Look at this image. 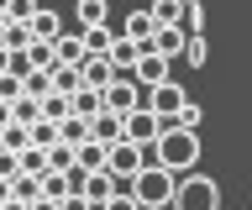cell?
<instances>
[{
	"label": "cell",
	"mask_w": 252,
	"mask_h": 210,
	"mask_svg": "<svg viewBox=\"0 0 252 210\" xmlns=\"http://www.w3.org/2000/svg\"><path fill=\"white\" fill-rule=\"evenodd\" d=\"M153 163H163L168 174L184 179L189 168L200 163V131H189V126H179V121H168V126H163V137L153 142Z\"/></svg>",
	"instance_id": "1"
},
{
	"label": "cell",
	"mask_w": 252,
	"mask_h": 210,
	"mask_svg": "<svg viewBox=\"0 0 252 210\" xmlns=\"http://www.w3.org/2000/svg\"><path fill=\"white\" fill-rule=\"evenodd\" d=\"M126 189L137 194L142 210H173V194H179V174H168L163 163H153V168H142Z\"/></svg>",
	"instance_id": "2"
},
{
	"label": "cell",
	"mask_w": 252,
	"mask_h": 210,
	"mask_svg": "<svg viewBox=\"0 0 252 210\" xmlns=\"http://www.w3.org/2000/svg\"><path fill=\"white\" fill-rule=\"evenodd\" d=\"M173 210H220V184L210 174H184L179 194H173Z\"/></svg>",
	"instance_id": "3"
},
{
	"label": "cell",
	"mask_w": 252,
	"mask_h": 210,
	"mask_svg": "<svg viewBox=\"0 0 252 210\" xmlns=\"http://www.w3.org/2000/svg\"><path fill=\"white\" fill-rule=\"evenodd\" d=\"M105 168L116 179H121V184H131V179L142 174V168H147V147H137V142H110V152H105Z\"/></svg>",
	"instance_id": "4"
},
{
	"label": "cell",
	"mask_w": 252,
	"mask_h": 210,
	"mask_svg": "<svg viewBox=\"0 0 252 210\" xmlns=\"http://www.w3.org/2000/svg\"><path fill=\"white\" fill-rule=\"evenodd\" d=\"M147 105V90H142L131 74H121V79L105 90V111H116V116H131V111H142Z\"/></svg>",
	"instance_id": "5"
},
{
	"label": "cell",
	"mask_w": 252,
	"mask_h": 210,
	"mask_svg": "<svg viewBox=\"0 0 252 210\" xmlns=\"http://www.w3.org/2000/svg\"><path fill=\"white\" fill-rule=\"evenodd\" d=\"M189 105V95H184V84H158V90H147V111L158 116V121H179V111Z\"/></svg>",
	"instance_id": "6"
},
{
	"label": "cell",
	"mask_w": 252,
	"mask_h": 210,
	"mask_svg": "<svg viewBox=\"0 0 252 210\" xmlns=\"http://www.w3.org/2000/svg\"><path fill=\"white\" fill-rule=\"evenodd\" d=\"M79 194H84V200H90L94 210H105L110 200L121 194V179L110 174V168H100V174H84V184H79Z\"/></svg>",
	"instance_id": "7"
},
{
	"label": "cell",
	"mask_w": 252,
	"mask_h": 210,
	"mask_svg": "<svg viewBox=\"0 0 252 210\" xmlns=\"http://www.w3.org/2000/svg\"><path fill=\"white\" fill-rule=\"evenodd\" d=\"M163 126H168V121H158V116L147 111V105H142V111H131V116H126V142H137V147H153L158 137H163Z\"/></svg>",
	"instance_id": "8"
},
{
	"label": "cell",
	"mask_w": 252,
	"mask_h": 210,
	"mask_svg": "<svg viewBox=\"0 0 252 210\" xmlns=\"http://www.w3.org/2000/svg\"><path fill=\"white\" fill-rule=\"evenodd\" d=\"M131 79L142 84V90H158V84H168L173 74H168V58L163 53H142V63L131 68Z\"/></svg>",
	"instance_id": "9"
},
{
	"label": "cell",
	"mask_w": 252,
	"mask_h": 210,
	"mask_svg": "<svg viewBox=\"0 0 252 210\" xmlns=\"http://www.w3.org/2000/svg\"><path fill=\"white\" fill-rule=\"evenodd\" d=\"M121 37H131V42H142V48L153 53V37H158V21H153V11L147 5H137L131 16L121 21Z\"/></svg>",
	"instance_id": "10"
},
{
	"label": "cell",
	"mask_w": 252,
	"mask_h": 210,
	"mask_svg": "<svg viewBox=\"0 0 252 210\" xmlns=\"http://www.w3.org/2000/svg\"><path fill=\"white\" fill-rule=\"evenodd\" d=\"M79 68H84V84H90V90H110V84L121 79V74H116V63H110V58H100V53H90Z\"/></svg>",
	"instance_id": "11"
},
{
	"label": "cell",
	"mask_w": 252,
	"mask_h": 210,
	"mask_svg": "<svg viewBox=\"0 0 252 210\" xmlns=\"http://www.w3.org/2000/svg\"><path fill=\"white\" fill-rule=\"evenodd\" d=\"M90 137H94V142H121V137H126V116H116V111H100V116H94V121H90Z\"/></svg>",
	"instance_id": "12"
},
{
	"label": "cell",
	"mask_w": 252,
	"mask_h": 210,
	"mask_svg": "<svg viewBox=\"0 0 252 210\" xmlns=\"http://www.w3.org/2000/svg\"><path fill=\"white\" fill-rule=\"evenodd\" d=\"M184 48H189V32L184 27H158V37H153V53H163V58H184Z\"/></svg>",
	"instance_id": "13"
},
{
	"label": "cell",
	"mask_w": 252,
	"mask_h": 210,
	"mask_svg": "<svg viewBox=\"0 0 252 210\" xmlns=\"http://www.w3.org/2000/svg\"><path fill=\"white\" fill-rule=\"evenodd\" d=\"M142 42H131V37H116V48H110V63H116V74H131V68L142 63Z\"/></svg>",
	"instance_id": "14"
},
{
	"label": "cell",
	"mask_w": 252,
	"mask_h": 210,
	"mask_svg": "<svg viewBox=\"0 0 252 210\" xmlns=\"http://www.w3.org/2000/svg\"><path fill=\"white\" fill-rule=\"evenodd\" d=\"M53 48H58V63H84V58H90L84 32H58V37H53Z\"/></svg>",
	"instance_id": "15"
},
{
	"label": "cell",
	"mask_w": 252,
	"mask_h": 210,
	"mask_svg": "<svg viewBox=\"0 0 252 210\" xmlns=\"http://www.w3.org/2000/svg\"><path fill=\"white\" fill-rule=\"evenodd\" d=\"M74 16H79V32H94V27H110V5H105V0H79V5H74Z\"/></svg>",
	"instance_id": "16"
},
{
	"label": "cell",
	"mask_w": 252,
	"mask_h": 210,
	"mask_svg": "<svg viewBox=\"0 0 252 210\" xmlns=\"http://www.w3.org/2000/svg\"><path fill=\"white\" fill-rule=\"evenodd\" d=\"M100 111H105V90H90V84L74 90V116H79V121H94Z\"/></svg>",
	"instance_id": "17"
},
{
	"label": "cell",
	"mask_w": 252,
	"mask_h": 210,
	"mask_svg": "<svg viewBox=\"0 0 252 210\" xmlns=\"http://www.w3.org/2000/svg\"><path fill=\"white\" fill-rule=\"evenodd\" d=\"M105 152H110V147L90 137L84 147H74V168H84V174H100V168H105Z\"/></svg>",
	"instance_id": "18"
},
{
	"label": "cell",
	"mask_w": 252,
	"mask_h": 210,
	"mask_svg": "<svg viewBox=\"0 0 252 210\" xmlns=\"http://www.w3.org/2000/svg\"><path fill=\"white\" fill-rule=\"evenodd\" d=\"M27 27H32V37H37V42H53V37L63 32V16H58V11H47V5H42V11H37V16H32Z\"/></svg>",
	"instance_id": "19"
},
{
	"label": "cell",
	"mask_w": 252,
	"mask_h": 210,
	"mask_svg": "<svg viewBox=\"0 0 252 210\" xmlns=\"http://www.w3.org/2000/svg\"><path fill=\"white\" fill-rule=\"evenodd\" d=\"M158 27H184V0H147Z\"/></svg>",
	"instance_id": "20"
},
{
	"label": "cell",
	"mask_w": 252,
	"mask_h": 210,
	"mask_svg": "<svg viewBox=\"0 0 252 210\" xmlns=\"http://www.w3.org/2000/svg\"><path fill=\"white\" fill-rule=\"evenodd\" d=\"M68 116H74V95H63V90H53V95L42 100V121H68Z\"/></svg>",
	"instance_id": "21"
},
{
	"label": "cell",
	"mask_w": 252,
	"mask_h": 210,
	"mask_svg": "<svg viewBox=\"0 0 252 210\" xmlns=\"http://www.w3.org/2000/svg\"><path fill=\"white\" fill-rule=\"evenodd\" d=\"M11 200H21V205H37V200H42V179L16 174V179H11Z\"/></svg>",
	"instance_id": "22"
},
{
	"label": "cell",
	"mask_w": 252,
	"mask_h": 210,
	"mask_svg": "<svg viewBox=\"0 0 252 210\" xmlns=\"http://www.w3.org/2000/svg\"><path fill=\"white\" fill-rule=\"evenodd\" d=\"M53 90H63V95L84 90V68H79V63H58V68H53Z\"/></svg>",
	"instance_id": "23"
},
{
	"label": "cell",
	"mask_w": 252,
	"mask_h": 210,
	"mask_svg": "<svg viewBox=\"0 0 252 210\" xmlns=\"http://www.w3.org/2000/svg\"><path fill=\"white\" fill-rule=\"evenodd\" d=\"M0 42H5V48H11V53H27L32 42H37V37H32V27H27V21H11V27L0 32Z\"/></svg>",
	"instance_id": "24"
},
{
	"label": "cell",
	"mask_w": 252,
	"mask_h": 210,
	"mask_svg": "<svg viewBox=\"0 0 252 210\" xmlns=\"http://www.w3.org/2000/svg\"><path fill=\"white\" fill-rule=\"evenodd\" d=\"M27 58H32V68H37V74H53V68H58V48H53V42H32Z\"/></svg>",
	"instance_id": "25"
},
{
	"label": "cell",
	"mask_w": 252,
	"mask_h": 210,
	"mask_svg": "<svg viewBox=\"0 0 252 210\" xmlns=\"http://www.w3.org/2000/svg\"><path fill=\"white\" fill-rule=\"evenodd\" d=\"M21 174H32V179L53 174V163H47V147H27V152H21Z\"/></svg>",
	"instance_id": "26"
},
{
	"label": "cell",
	"mask_w": 252,
	"mask_h": 210,
	"mask_svg": "<svg viewBox=\"0 0 252 210\" xmlns=\"http://www.w3.org/2000/svg\"><path fill=\"white\" fill-rule=\"evenodd\" d=\"M58 142H68V147H84L90 142V121H79V116H68L58 126Z\"/></svg>",
	"instance_id": "27"
},
{
	"label": "cell",
	"mask_w": 252,
	"mask_h": 210,
	"mask_svg": "<svg viewBox=\"0 0 252 210\" xmlns=\"http://www.w3.org/2000/svg\"><path fill=\"white\" fill-rule=\"evenodd\" d=\"M116 37H121V32H110V27H94V32H84V48H90V53H100V58H110Z\"/></svg>",
	"instance_id": "28"
},
{
	"label": "cell",
	"mask_w": 252,
	"mask_h": 210,
	"mask_svg": "<svg viewBox=\"0 0 252 210\" xmlns=\"http://www.w3.org/2000/svg\"><path fill=\"white\" fill-rule=\"evenodd\" d=\"M37 121H42V100L21 95V100H16V126H37Z\"/></svg>",
	"instance_id": "29"
},
{
	"label": "cell",
	"mask_w": 252,
	"mask_h": 210,
	"mask_svg": "<svg viewBox=\"0 0 252 210\" xmlns=\"http://www.w3.org/2000/svg\"><path fill=\"white\" fill-rule=\"evenodd\" d=\"M27 131H32V147H58V121H37Z\"/></svg>",
	"instance_id": "30"
},
{
	"label": "cell",
	"mask_w": 252,
	"mask_h": 210,
	"mask_svg": "<svg viewBox=\"0 0 252 210\" xmlns=\"http://www.w3.org/2000/svg\"><path fill=\"white\" fill-rule=\"evenodd\" d=\"M184 32H189V37H205V0L184 5Z\"/></svg>",
	"instance_id": "31"
},
{
	"label": "cell",
	"mask_w": 252,
	"mask_h": 210,
	"mask_svg": "<svg viewBox=\"0 0 252 210\" xmlns=\"http://www.w3.org/2000/svg\"><path fill=\"white\" fill-rule=\"evenodd\" d=\"M184 58H189V68H205V63H210V42H205V37H189Z\"/></svg>",
	"instance_id": "32"
},
{
	"label": "cell",
	"mask_w": 252,
	"mask_h": 210,
	"mask_svg": "<svg viewBox=\"0 0 252 210\" xmlns=\"http://www.w3.org/2000/svg\"><path fill=\"white\" fill-rule=\"evenodd\" d=\"M37 11H42L37 0H5V16H11V21H32Z\"/></svg>",
	"instance_id": "33"
},
{
	"label": "cell",
	"mask_w": 252,
	"mask_h": 210,
	"mask_svg": "<svg viewBox=\"0 0 252 210\" xmlns=\"http://www.w3.org/2000/svg\"><path fill=\"white\" fill-rule=\"evenodd\" d=\"M47 163H53V168H58V174H68V168H74V147H68V142H58V147H47Z\"/></svg>",
	"instance_id": "34"
},
{
	"label": "cell",
	"mask_w": 252,
	"mask_h": 210,
	"mask_svg": "<svg viewBox=\"0 0 252 210\" xmlns=\"http://www.w3.org/2000/svg\"><path fill=\"white\" fill-rule=\"evenodd\" d=\"M200 121H205V111H200V105H194V100H189L184 111H179V126H189V131H194V126H200Z\"/></svg>",
	"instance_id": "35"
},
{
	"label": "cell",
	"mask_w": 252,
	"mask_h": 210,
	"mask_svg": "<svg viewBox=\"0 0 252 210\" xmlns=\"http://www.w3.org/2000/svg\"><path fill=\"white\" fill-rule=\"evenodd\" d=\"M0 100H21V79L16 74H0Z\"/></svg>",
	"instance_id": "36"
},
{
	"label": "cell",
	"mask_w": 252,
	"mask_h": 210,
	"mask_svg": "<svg viewBox=\"0 0 252 210\" xmlns=\"http://www.w3.org/2000/svg\"><path fill=\"white\" fill-rule=\"evenodd\" d=\"M105 210H142V205H137V194H131V189H121V194H116V200H110Z\"/></svg>",
	"instance_id": "37"
},
{
	"label": "cell",
	"mask_w": 252,
	"mask_h": 210,
	"mask_svg": "<svg viewBox=\"0 0 252 210\" xmlns=\"http://www.w3.org/2000/svg\"><path fill=\"white\" fill-rule=\"evenodd\" d=\"M58 210H94V205H90V200H84V194H68V200H63Z\"/></svg>",
	"instance_id": "38"
},
{
	"label": "cell",
	"mask_w": 252,
	"mask_h": 210,
	"mask_svg": "<svg viewBox=\"0 0 252 210\" xmlns=\"http://www.w3.org/2000/svg\"><path fill=\"white\" fill-rule=\"evenodd\" d=\"M5 200H11V179L0 174V205H5Z\"/></svg>",
	"instance_id": "39"
},
{
	"label": "cell",
	"mask_w": 252,
	"mask_h": 210,
	"mask_svg": "<svg viewBox=\"0 0 252 210\" xmlns=\"http://www.w3.org/2000/svg\"><path fill=\"white\" fill-rule=\"evenodd\" d=\"M5 68H11V48H5V42H0V74H5Z\"/></svg>",
	"instance_id": "40"
},
{
	"label": "cell",
	"mask_w": 252,
	"mask_h": 210,
	"mask_svg": "<svg viewBox=\"0 0 252 210\" xmlns=\"http://www.w3.org/2000/svg\"><path fill=\"white\" fill-rule=\"evenodd\" d=\"M32 210H58V200H47V194H42V200H37Z\"/></svg>",
	"instance_id": "41"
},
{
	"label": "cell",
	"mask_w": 252,
	"mask_h": 210,
	"mask_svg": "<svg viewBox=\"0 0 252 210\" xmlns=\"http://www.w3.org/2000/svg\"><path fill=\"white\" fill-rule=\"evenodd\" d=\"M5 27H11V16H5V0H0V32H5Z\"/></svg>",
	"instance_id": "42"
},
{
	"label": "cell",
	"mask_w": 252,
	"mask_h": 210,
	"mask_svg": "<svg viewBox=\"0 0 252 210\" xmlns=\"http://www.w3.org/2000/svg\"><path fill=\"white\" fill-rule=\"evenodd\" d=\"M184 5H194V0H184Z\"/></svg>",
	"instance_id": "43"
}]
</instances>
